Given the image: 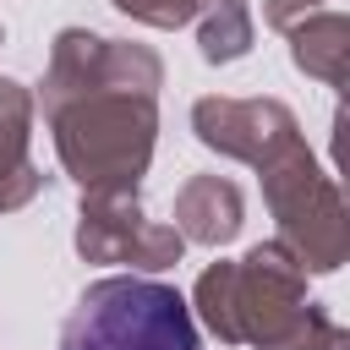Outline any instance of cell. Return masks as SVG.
Wrapping results in <instances>:
<instances>
[{
    "instance_id": "3",
    "label": "cell",
    "mask_w": 350,
    "mask_h": 350,
    "mask_svg": "<svg viewBox=\"0 0 350 350\" xmlns=\"http://www.w3.org/2000/svg\"><path fill=\"white\" fill-rule=\"evenodd\" d=\"M60 350H202L180 290L115 273L82 290L60 328Z\"/></svg>"
},
{
    "instance_id": "4",
    "label": "cell",
    "mask_w": 350,
    "mask_h": 350,
    "mask_svg": "<svg viewBox=\"0 0 350 350\" xmlns=\"http://www.w3.org/2000/svg\"><path fill=\"white\" fill-rule=\"evenodd\" d=\"M262 197L279 219V235L301 268L312 273H334L350 252V224H345V202H339V186L323 175V164L312 159V148L301 137H290L279 153H268L262 164Z\"/></svg>"
},
{
    "instance_id": "7",
    "label": "cell",
    "mask_w": 350,
    "mask_h": 350,
    "mask_svg": "<svg viewBox=\"0 0 350 350\" xmlns=\"http://www.w3.org/2000/svg\"><path fill=\"white\" fill-rule=\"evenodd\" d=\"M191 131L202 148L241 159V164H262L268 153H279L295 131V115L279 98H197L191 104Z\"/></svg>"
},
{
    "instance_id": "11",
    "label": "cell",
    "mask_w": 350,
    "mask_h": 350,
    "mask_svg": "<svg viewBox=\"0 0 350 350\" xmlns=\"http://www.w3.org/2000/svg\"><path fill=\"white\" fill-rule=\"evenodd\" d=\"M268 350H345V334H339V323L317 301H301V312L284 323V334Z\"/></svg>"
},
{
    "instance_id": "12",
    "label": "cell",
    "mask_w": 350,
    "mask_h": 350,
    "mask_svg": "<svg viewBox=\"0 0 350 350\" xmlns=\"http://www.w3.org/2000/svg\"><path fill=\"white\" fill-rule=\"evenodd\" d=\"M115 5L148 27H191V22H202L224 5H241V0H115Z\"/></svg>"
},
{
    "instance_id": "9",
    "label": "cell",
    "mask_w": 350,
    "mask_h": 350,
    "mask_svg": "<svg viewBox=\"0 0 350 350\" xmlns=\"http://www.w3.org/2000/svg\"><path fill=\"white\" fill-rule=\"evenodd\" d=\"M241 219H246L241 186L224 180V175H191L175 191V230H180V241L224 246V241L241 235Z\"/></svg>"
},
{
    "instance_id": "10",
    "label": "cell",
    "mask_w": 350,
    "mask_h": 350,
    "mask_svg": "<svg viewBox=\"0 0 350 350\" xmlns=\"http://www.w3.org/2000/svg\"><path fill=\"white\" fill-rule=\"evenodd\" d=\"M284 33H290V55H295V66L306 77H317L328 88L345 82V66H350V22L339 11H312V16H301Z\"/></svg>"
},
{
    "instance_id": "2",
    "label": "cell",
    "mask_w": 350,
    "mask_h": 350,
    "mask_svg": "<svg viewBox=\"0 0 350 350\" xmlns=\"http://www.w3.org/2000/svg\"><path fill=\"white\" fill-rule=\"evenodd\" d=\"M306 301V268L284 241L252 246L241 262H213L197 279V312L224 345L268 350Z\"/></svg>"
},
{
    "instance_id": "13",
    "label": "cell",
    "mask_w": 350,
    "mask_h": 350,
    "mask_svg": "<svg viewBox=\"0 0 350 350\" xmlns=\"http://www.w3.org/2000/svg\"><path fill=\"white\" fill-rule=\"evenodd\" d=\"M312 5H317V0H312Z\"/></svg>"
},
{
    "instance_id": "6",
    "label": "cell",
    "mask_w": 350,
    "mask_h": 350,
    "mask_svg": "<svg viewBox=\"0 0 350 350\" xmlns=\"http://www.w3.org/2000/svg\"><path fill=\"white\" fill-rule=\"evenodd\" d=\"M77 252L88 262H131V268H170L180 262L186 241L175 224L142 219L137 191H82V219H77Z\"/></svg>"
},
{
    "instance_id": "8",
    "label": "cell",
    "mask_w": 350,
    "mask_h": 350,
    "mask_svg": "<svg viewBox=\"0 0 350 350\" xmlns=\"http://www.w3.org/2000/svg\"><path fill=\"white\" fill-rule=\"evenodd\" d=\"M27 137H33V93L0 77V213L22 208L44 186L38 164L27 159Z\"/></svg>"
},
{
    "instance_id": "5",
    "label": "cell",
    "mask_w": 350,
    "mask_h": 350,
    "mask_svg": "<svg viewBox=\"0 0 350 350\" xmlns=\"http://www.w3.org/2000/svg\"><path fill=\"white\" fill-rule=\"evenodd\" d=\"M131 88V93H159L164 66L148 44H120V38H98L88 27H66L49 49V71H44V93L38 109H55L60 98H77L88 88Z\"/></svg>"
},
{
    "instance_id": "1",
    "label": "cell",
    "mask_w": 350,
    "mask_h": 350,
    "mask_svg": "<svg viewBox=\"0 0 350 350\" xmlns=\"http://www.w3.org/2000/svg\"><path fill=\"white\" fill-rule=\"evenodd\" d=\"M44 120L55 131V153L66 175L82 191H137L153 159V131H159L153 93L104 82L77 98H60L55 109H44Z\"/></svg>"
}]
</instances>
